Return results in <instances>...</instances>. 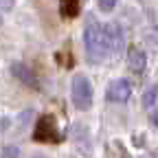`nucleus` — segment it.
Returning <instances> with one entry per match:
<instances>
[{
    "mask_svg": "<svg viewBox=\"0 0 158 158\" xmlns=\"http://www.w3.org/2000/svg\"><path fill=\"white\" fill-rule=\"evenodd\" d=\"M84 46H86V57L90 64H101L110 57L106 24H99L92 15L88 18L86 29H84Z\"/></svg>",
    "mask_w": 158,
    "mask_h": 158,
    "instance_id": "obj_1",
    "label": "nucleus"
},
{
    "mask_svg": "<svg viewBox=\"0 0 158 158\" xmlns=\"http://www.w3.org/2000/svg\"><path fill=\"white\" fill-rule=\"evenodd\" d=\"M92 97H94V92H92L90 79L86 75H81V73L75 75L73 81H70V99H73V106L77 110L86 112V110L92 108Z\"/></svg>",
    "mask_w": 158,
    "mask_h": 158,
    "instance_id": "obj_2",
    "label": "nucleus"
},
{
    "mask_svg": "<svg viewBox=\"0 0 158 158\" xmlns=\"http://www.w3.org/2000/svg\"><path fill=\"white\" fill-rule=\"evenodd\" d=\"M130 97H132V84L127 79H114L106 90V99L110 103H125Z\"/></svg>",
    "mask_w": 158,
    "mask_h": 158,
    "instance_id": "obj_3",
    "label": "nucleus"
},
{
    "mask_svg": "<svg viewBox=\"0 0 158 158\" xmlns=\"http://www.w3.org/2000/svg\"><path fill=\"white\" fill-rule=\"evenodd\" d=\"M33 136H35V141H40V143L59 141V132H57V127H55V118H53V116H40Z\"/></svg>",
    "mask_w": 158,
    "mask_h": 158,
    "instance_id": "obj_4",
    "label": "nucleus"
},
{
    "mask_svg": "<svg viewBox=\"0 0 158 158\" xmlns=\"http://www.w3.org/2000/svg\"><path fill=\"white\" fill-rule=\"evenodd\" d=\"M106 35H108V44H110V57H118L125 48V35L123 29L116 22H108L106 24Z\"/></svg>",
    "mask_w": 158,
    "mask_h": 158,
    "instance_id": "obj_5",
    "label": "nucleus"
},
{
    "mask_svg": "<svg viewBox=\"0 0 158 158\" xmlns=\"http://www.w3.org/2000/svg\"><path fill=\"white\" fill-rule=\"evenodd\" d=\"M11 75L18 79L20 84H24L27 88H33V90H37V88H40L35 73H33V70H31L27 64H22V62H15V64H11Z\"/></svg>",
    "mask_w": 158,
    "mask_h": 158,
    "instance_id": "obj_6",
    "label": "nucleus"
},
{
    "mask_svg": "<svg viewBox=\"0 0 158 158\" xmlns=\"http://www.w3.org/2000/svg\"><path fill=\"white\" fill-rule=\"evenodd\" d=\"M127 66H130V70L132 73H136V75H141L143 70H145V66H147V55H145V51L143 48H130L127 51Z\"/></svg>",
    "mask_w": 158,
    "mask_h": 158,
    "instance_id": "obj_7",
    "label": "nucleus"
},
{
    "mask_svg": "<svg viewBox=\"0 0 158 158\" xmlns=\"http://www.w3.org/2000/svg\"><path fill=\"white\" fill-rule=\"evenodd\" d=\"M59 11L64 18H75L79 13V0H59Z\"/></svg>",
    "mask_w": 158,
    "mask_h": 158,
    "instance_id": "obj_8",
    "label": "nucleus"
},
{
    "mask_svg": "<svg viewBox=\"0 0 158 158\" xmlns=\"http://www.w3.org/2000/svg\"><path fill=\"white\" fill-rule=\"evenodd\" d=\"M156 99H158V86L152 84V86L143 92V108H154Z\"/></svg>",
    "mask_w": 158,
    "mask_h": 158,
    "instance_id": "obj_9",
    "label": "nucleus"
},
{
    "mask_svg": "<svg viewBox=\"0 0 158 158\" xmlns=\"http://www.w3.org/2000/svg\"><path fill=\"white\" fill-rule=\"evenodd\" d=\"M0 158H20V147L15 145H5L2 147V156Z\"/></svg>",
    "mask_w": 158,
    "mask_h": 158,
    "instance_id": "obj_10",
    "label": "nucleus"
},
{
    "mask_svg": "<svg viewBox=\"0 0 158 158\" xmlns=\"http://www.w3.org/2000/svg\"><path fill=\"white\" fill-rule=\"evenodd\" d=\"M116 2H118V0H97V5H99V9H101L103 13H110V11H114Z\"/></svg>",
    "mask_w": 158,
    "mask_h": 158,
    "instance_id": "obj_11",
    "label": "nucleus"
},
{
    "mask_svg": "<svg viewBox=\"0 0 158 158\" xmlns=\"http://www.w3.org/2000/svg\"><path fill=\"white\" fill-rule=\"evenodd\" d=\"M149 123L158 130V108H154V110H152V114H149Z\"/></svg>",
    "mask_w": 158,
    "mask_h": 158,
    "instance_id": "obj_12",
    "label": "nucleus"
},
{
    "mask_svg": "<svg viewBox=\"0 0 158 158\" xmlns=\"http://www.w3.org/2000/svg\"><path fill=\"white\" fill-rule=\"evenodd\" d=\"M0 24H2V13H0Z\"/></svg>",
    "mask_w": 158,
    "mask_h": 158,
    "instance_id": "obj_13",
    "label": "nucleus"
}]
</instances>
